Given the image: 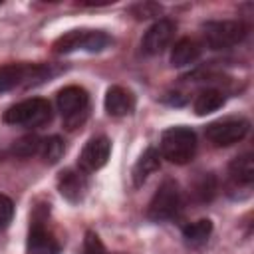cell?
<instances>
[{"instance_id": "cell-3", "label": "cell", "mask_w": 254, "mask_h": 254, "mask_svg": "<svg viewBox=\"0 0 254 254\" xmlns=\"http://www.w3.org/2000/svg\"><path fill=\"white\" fill-rule=\"evenodd\" d=\"M52 117V107L46 99L42 97H32L24 99L4 111V123L8 125H26V127H38L50 121Z\"/></svg>"}, {"instance_id": "cell-14", "label": "cell", "mask_w": 254, "mask_h": 254, "mask_svg": "<svg viewBox=\"0 0 254 254\" xmlns=\"http://www.w3.org/2000/svg\"><path fill=\"white\" fill-rule=\"evenodd\" d=\"M200 44L194 38H181L179 42H175L173 50H171V64L175 67H183V65H190L192 62H196L200 58Z\"/></svg>"}, {"instance_id": "cell-1", "label": "cell", "mask_w": 254, "mask_h": 254, "mask_svg": "<svg viewBox=\"0 0 254 254\" xmlns=\"http://www.w3.org/2000/svg\"><path fill=\"white\" fill-rule=\"evenodd\" d=\"M159 147H161L163 159H167L169 163L187 165L192 161L196 153V135L192 129L183 125L169 127L167 131H163Z\"/></svg>"}, {"instance_id": "cell-18", "label": "cell", "mask_w": 254, "mask_h": 254, "mask_svg": "<svg viewBox=\"0 0 254 254\" xmlns=\"http://www.w3.org/2000/svg\"><path fill=\"white\" fill-rule=\"evenodd\" d=\"M212 232V222L208 218H200L196 222H190L183 228V238L190 244V246H200L208 240Z\"/></svg>"}, {"instance_id": "cell-21", "label": "cell", "mask_w": 254, "mask_h": 254, "mask_svg": "<svg viewBox=\"0 0 254 254\" xmlns=\"http://www.w3.org/2000/svg\"><path fill=\"white\" fill-rule=\"evenodd\" d=\"M192 192H194V196H196L200 202L210 200V198L214 196V192H216V179H214V175H212V173L200 175V177L196 179L194 187H192Z\"/></svg>"}, {"instance_id": "cell-22", "label": "cell", "mask_w": 254, "mask_h": 254, "mask_svg": "<svg viewBox=\"0 0 254 254\" xmlns=\"http://www.w3.org/2000/svg\"><path fill=\"white\" fill-rule=\"evenodd\" d=\"M83 254H107L101 238L93 230H87L85 232V238H83Z\"/></svg>"}, {"instance_id": "cell-6", "label": "cell", "mask_w": 254, "mask_h": 254, "mask_svg": "<svg viewBox=\"0 0 254 254\" xmlns=\"http://www.w3.org/2000/svg\"><path fill=\"white\" fill-rule=\"evenodd\" d=\"M109 44V38L103 32H89V30H73L64 36H60L54 42L56 54H69L75 50H87V52H99Z\"/></svg>"}, {"instance_id": "cell-23", "label": "cell", "mask_w": 254, "mask_h": 254, "mask_svg": "<svg viewBox=\"0 0 254 254\" xmlns=\"http://www.w3.org/2000/svg\"><path fill=\"white\" fill-rule=\"evenodd\" d=\"M12 216H14V202L6 194H0V230L10 224Z\"/></svg>"}, {"instance_id": "cell-12", "label": "cell", "mask_w": 254, "mask_h": 254, "mask_svg": "<svg viewBox=\"0 0 254 254\" xmlns=\"http://www.w3.org/2000/svg\"><path fill=\"white\" fill-rule=\"evenodd\" d=\"M135 109V95L121 87V85H111L105 93V111L113 117H123L129 115Z\"/></svg>"}, {"instance_id": "cell-24", "label": "cell", "mask_w": 254, "mask_h": 254, "mask_svg": "<svg viewBox=\"0 0 254 254\" xmlns=\"http://www.w3.org/2000/svg\"><path fill=\"white\" fill-rule=\"evenodd\" d=\"M157 10H159V6H155V4H139L133 8V14L137 18H151V16H155Z\"/></svg>"}, {"instance_id": "cell-13", "label": "cell", "mask_w": 254, "mask_h": 254, "mask_svg": "<svg viewBox=\"0 0 254 254\" xmlns=\"http://www.w3.org/2000/svg\"><path fill=\"white\" fill-rule=\"evenodd\" d=\"M58 189L62 192V196H65L69 202H77L83 198L85 190H87V181L79 171L67 169L64 173H60L58 177Z\"/></svg>"}, {"instance_id": "cell-19", "label": "cell", "mask_w": 254, "mask_h": 254, "mask_svg": "<svg viewBox=\"0 0 254 254\" xmlns=\"http://www.w3.org/2000/svg\"><path fill=\"white\" fill-rule=\"evenodd\" d=\"M40 147H42V139L38 135H24L18 141H14L10 153L16 157H32L40 153Z\"/></svg>"}, {"instance_id": "cell-15", "label": "cell", "mask_w": 254, "mask_h": 254, "mask_svg": "<svg viewBox=\"0 0 254 254\" xmlns=\"http://www.w3.org/2000/svg\"><path fill=\"white\" fill-rule=\"evenodd\" d=\"M159 167H161V153L155 147H149L139 157V161L133 167V185L135 187H141L149 179V175H153Z\"/></svg>"}, {"instance_id": "cell-4", "label": "cell", "mask_w": 254, "mask_h": 254, "mask_svg": "<svg viewBox=\"0 0 254 254\" xmlns=\"http://www.w3.org/2000/svg\"><path fill=\"white\" fill-rule=\"evenodd\" d=\"M246 26L238 20H214L202 24V36L208 48L228 50L246 38Z\"/></svg>"}, {"instance_id": "cell-5", "label": "cell", "mask_w": 254, "mask_h": 254, "mask_svg": "<svg viewBox=\"0 0 254 254\" xmlns=\"http://www.w3.org/2000/svg\"><path fill=\"white\" fill-rule=\"evenodd\" d=\"M181 208V190L179 185L173 179H167L161 183L157 192L153 194L149 206H147V216L151 220H169L173 218Z\"/></svg>"}, {"instance_id": "cell-7", "label": "cell", "mask_w": 254, "mask_h": 254, "mask_svg": "<svg viewBox=\"0 0 254 254\" xmlns=\"http://www.w3.org/2000/svg\"><path fill=\"white\" fill-rule=\"evenodd\" d=\"M248 129H250V123L246 119L228 117V119H220V121H214V123L206 125L204 135L212 145L228 147V145H234V143L242 141L248 135Z\"/></svg>"}, {"instance_id": "cell-2", "label": "cell", "mask_w": 254, "mask_h": 254, "mask_svg": "<svg viewBox=\"0 0 254 254\" xmlns=\"http://www.w3.org/2000/svg\"><path fill=\"white\" fill-rule=\"evenodd\" d=\"M56 103H58V109L62 113V119H64V125L67 131L77 129L85 121L87 109H89V97L83 87L67 85V87L60 89Z\"/></svg>"}, {"instance_id": "cell-10", "label": "cell", "mask_w": 254, "mask_h": 254, "mask_svg": "<svg viewBox=\"0 0 254 254\" xmlns=\"http://www.w3.org/2000/svg\"><path fill=\"white\" fill-rule=\"evenodd\" d=\"M26 248H28V254H60V242L38 220L30 226Z\"/></svg>"}, {"instance_id": "cell-9", "label": "cell", "mask_w": 254, "mask_h": 254, "mask_svg": "<svg viewBox=\"0 0 254 254\" xmlns=\"http://www.w3.org/2000/svg\"><path fill=\"white\" fill-rule=\"evenodd\" d=\"M109 153H111V143L105 135L91 137L79 153V159H77L79 169L85 171V173H93V171L101 169L107 163Z\"/></svg>"}, {"instance_id": "cell-17", "label": "cell", "mask_w": 254, "mask_h": 254, "mask_svg": "<svg viewBox=\"0 0 254 254\" xmlns=\"http://www.w3.org/2000/svg\"><path fill=\"white\" fill-rule=\"evenodd\" d=\"M224 105V95L218 89H204L194 99V111L196 115H208Z\"/></svg>"}, {"instance_id": "cell-8", "label": "cell", "mask_w": 254, "mask_h": 254, "mask_svg": "<svg viewBox=\"0 0 254 254\" xmlns=\"http://www.w3.org/2000/svg\"><path fill=\"white\" fill-rule=\"evenodd\" d=\"M175 30H177V26H175L173 20H169V18L157 20V22L145 32V36H143V40H141L143 52L149 54V56H157V54L165 52V50L169 48V44L173 42Z\"/></svg>"}, {"instance_id": "cell-16", "label": "cell", "mask_w": 254, "mask_h": 254, "mask_svg": "<svg viewBox=\"0 0 254 254\" xmlns=\"http://www.w3.org/2000/svg\"><path fill=\"white\" fill-rule=\"evenodd\" d=\"M230 179L238 185H250L254 181V159L250 153H244L236 157L228 167Z\"/></svg>"}, {"instance_id": "cell-20", "label": "cell", "mask_w": 254, "mask_h": 254, "mask_svg": "<svg viewBox=\"0 0 254 254\" xmlns=\"http://www.w3.org/2000/svg\"><path fill=\"white\" fill-rule=\"evenodd\" d=\"M40 155L46 163L54 165L62 159L64 155V141L60 137H48V139H42V147H40Z\"/></svg>"}, {"instance_id": "cell-11", "label": "cell", "mask_w": 254, "mask_h": 254, "mask_svg": "<svg viewBox=\"0 0 254 254\" xmlns=\"http://www.w3.org/2000/svg\"><path fill=\"white\" fill-rule=\"evenodd\" d=\"M42 67L38 65H24V64H8L0 67V91H10L32 77H40Z\"/></svg>"}]
</instances>
